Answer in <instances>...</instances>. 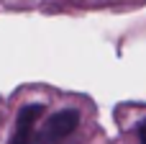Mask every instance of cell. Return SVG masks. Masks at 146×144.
<instances>
[{
  "label": "cell",
  "mask_w": 146,
  "mask_h": 144,
  "mask_svg": "<svg viewBox=\"0 0 146 144\" xmlns=\"http://www.w3.org/2000/svg\"><path fill=\"white\" fill-rule=\"evenodd\" d=\"M77 126H80V113L74 108L56 111V113H51L44 121V126H41L38 134L33 131V142L31 144H59L62 139H67Z\"/></svg>",
  "instance_id": "1"
},
{
  "label": "cell",
  "mask_w": 146,
  "mask_h": 144,
  "mask_svg": "<svg viewBox=\"0 0 146 144\" xmlns=\"http://www.w3.org/2000/svg\"><path fill=\"white\" fill-rule=\"evenodd\" d=\"M44 116V106L41 103H31V106H23L18 111V119H15V131L10 137L8 144H31L33 142V129L38 124V119Z\"/></svg>",
  "instance_id": "2"
},
{
  "label": "cell",
  "mask_w": 146,
  "mask_h": 144,
  "mask_svg": "<svg viewBox=\"0 0 146 144\" xmlns=\"http://www.w3.org/2000/svg\"><path fill=\"white\" fill-rule=\"evenodd\" d=\"M139 142H141V144H146V121L141 124V126H139Z\"/></svg>",
  "instance_id": "3"
}]
</instances>
